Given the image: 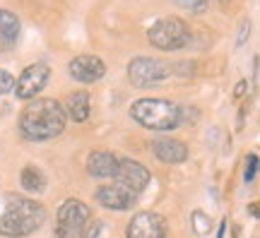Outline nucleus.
I'll list each match as a JSON object with an SVG mask.
<instances>
[{"label": "nucleus", "mask_w": 260, "mask_h": 238, "mask_svg": "<svg viewBox=\"0 0 260 238\" xmlns=\"http://www.w3.org/2000/svg\"><path fill=\"white\" fill-rule=\"evenodd\" d=\"M65 109L56 99H31L19 113V132L29 142L58 138L65 130Z\"/></svg>", "instance_id": "f257e3e1"}, {"label": "nucleus", "mask_w": 260, "mask_h": 238, "mask_svg": "<svg viewBox=\"0 0 260 238\" xmlns=\"http://www.w3.org/2000/svg\"><path fill=\"white\" fill-rule=\"evenodd\" d=\"M5 205L0 212V236L8 238H24L31 236L34 231L41 229V224L46 221V207L41 202L15 195H5Z\"/></svg>", "instance_id": "f03ea898"}, {"label": "nucleus", "mask_w": 260, "mask_h": 238, "mask_svg": "<svg viewBox=\"0 0 260 238\" xmlns=\"http://www.w3.org/2000/svg\"><path fill=\"white\" fill-rule=\"evenodd\" d=\"M130 118L140 123L142 128L164 132V130H176L181 125V106H176L169 99L157 96H145V99L133 101L130 106Z\"/></svg>", "instance_id": "7ed1b4c3"}, {"label": "nucleus", "mask_w": 260, "mask_h": 238, "mask_svg": "<svg viewBox=\"0 0 260 238\" xmlns=\"http://www.w3.org/2000/svg\"><path fill=\"white\" fill-rule=\"evenodd\" d=\"M149 44L159 51H178L190 44V27L181 17H161L147 31Z\"/></svg>", "instance_id": "20e7f679"}, {"label": "nucleus", "mask_w": 260, "mask_h": 238, "mask_svg": "<svg viewBox=\"0 0 260 238\" xmlns=\"http://www.w3.org/2000/svg\"><path fill=\"white\" fill-rule=\"evenodd\" d=\"M174 75V63L161 60V58H149L138 55L128 63V80L138 89H147L152 84H159Z\"/></svg>", "instance_id": "39448f33"}, {"label": "nucleus", "mask_w": 260, "mask_h": 238, "mask_svg": "<svg viewBox=\"0 0 260 238\" xmlns=\"http://www.w3.org/2000/svg\"><path fill=\"white\" fill-rule=\"evenodd\" d=\"M89 221H92V207L87 202L77 200V197H70L58 210L56 236L58 238H82Z\"/></svg>", "instance_id": "423d86ee"}, {"label": "nucleus", "mask_w": 260, "mask_h": 238, "mask_svg": "<svg viewBox=\"0 0 260 238\" xmlns=\"http://www.w3.org/2000/svg\"><path fill=\"white\" fill-rule=\"evenodd\" d=\"M48 77H51V67H48L46 63H31L27 65L24 70H22V75H19L17 80H15V89L12 92L17 94V99L22 101H31L37 99V94L46 87Z\"/></svg>", "instance_id": "0eeeda50"}, {"label": "nucleus", "mask_w": 260, "mask_h": 238, "mask_svg": "<svg viewBox=\"0 0 260 238\" xmlns=\"http://www.w3.org/2000/svg\"><path fill=\"white\" fill-rule=\"evenodd\" d=\"M128 238H167V219L159 212H138L130 219L128 229H125Z\"/></svg>", "instance_id": "6e6552de"}, {"label": "nucleus", "mask_w": 260, "mask_h": 238, "mask_svg": "<svg viewBox=\"0 0 260 238\" xmlns=\"http://www.w3.org/2000/svg\"><path fill=\"white\" fill-rule=\"evenodd\" d=\"M113 183H118L125 190L140 195L149 183V168L145 164H140V161H133V159H118V168H116V176H113Z\"/></svg>", "instance_id": "1a4fd4ad"}, {"label": "nucleus", "mask_w": 260, "mask_h": 238, "mask_svg": "<svg viewBox=\"0 0 260 238\" xmlns=\"http://www.w3.org/2000/svg\"><path fill=\"white\" fill-rule=\"evenodd\" d=\"M68 75L73 77L75 82L94 84L106 75V63L99 55H89V53L75 55L73 60L68 63Z\"/></svg>", "instance_id": "9d476101"}, {"label": "nucleus", "mask_w": 260, "mask_h": 238, "mask_svg": "<svg viewBox=\"0 0 260 238\" xmlns=\"http://www.w3.org/2000/svg\"><path fill=\"white\" fill-rule=\"evenodd\" d=\"M94 197H96V202H99L102 207H106V210H116V212L130 210V207L138 202V195H135V192L125 190V188L118 185V183L102 185Z\"/></svg>", "instance_id": "9b49d317"}, {"label": "nucleus", "mask_w": 260, "mask_h": 238, "mask_svg": "<svg viewBox=\"0 0 260 238\" xmlns=\"http://www.w3.org/2000/svg\"><path fill=\"white\" fill-rule=\"evenodd\" d=\"M118 168V156L106 149H94L87 156V174L92 178H113Z\"/></svg>", "instance_id": "f8f14e48"}, {"label": "nucleus", "mask_w": 260, "mask_h": 238, "mask_svg": "<svg viewBox=\"0 0 260 238\" xmlns=\"http://www.w3.org/2000/svg\"><path fill=\"white\" fill-rule=\"evenodd\" d=\"M152 152H154L157 159L159 161H164V164H183V161L188 159L186 142L174 140V138L154 140V142H152Z\"/></svg>", "instance_id": "ddd939ff"}, {"label": "nucleus", "mask_w": 260, "mask_h": 238, "mask_svg": "<svg viewBox=\"0 0 260 238\" xmlns=\"http://www.w3.org/2000/svg\"><path fill=\"white\" fill-rule=\"evenodd\" d=\"M65 116L68 118H73L75 123H82V120L89 118V94L87 92H75L68 96V101H65Z\"/></svg>", "instance_id": "4468645a"}, {"label": "nucleus", "mask_w": 260, "mask_h": 238, "mask_svg": "<svg viewBox=\"0 0 260 238\" xmlns=\"http://www.w3.org/2000/svg\"><path fill=\"white\" fill-rule=\"evenodd\" d=\"M19 183L27 192H44L46 190V176L34 164H27L19 174Z\"/></svg>", "instance_id": "2eb2a0df"}, {"label": "nucleus", "mask_w": 260, "mask_h": 238, "mask_svg": "<svg viewBox=\"0 0 260 238\" xmlns=\"http://www.w3.org/2000/svg\"><path fill=\"white\" fill-rule=\"evenodd\" d=\"M19 31H22V22L17 19V15L0 8V39L12 44L19 39Z\"/></svg>", "instance_id": "dca6fc26"}, {"label": "nucleus", "mask_w": 260, "mask_h": 238, "mask_svg": "<svg viewBox=\"0 0 260 238\" xmlns=\"http://www.w3.org/2000/svg\"><path fill=\"white\" fill-rule=\"evenodd\" d=\"M190 224H193V231L198 236H205V233H210V217L205 214V212L195 210L190 214Z\"/></svg>", "instance_id": "f3484780"}, {"label": "nucleus", "mask_w": 260, "mask_h": 238, "mask_svg": "<svg viewBox=\"0 0 260 238\" xmlns=\"http://www.w3.org/2000/svg\"><path fill=\"white\" fill-rule=\"evenodd\" d=\"M106 221L102 219H92L87 224V229H84V236L82 238H106Z\"/></svg>", "instance_id": "a211bd4d"}, {"label": "nucleus", "mask_w": 260, "mask_h": 238, "mask_svg": "<svg viewBox=\"0 0 260 238\" xmlns=\"http://www.w3.org/2000/svg\"><path fill=\"white\" fill-rule=\"evenodd\" d=\"M174 3H176L178 8L195 12V15H203V12H207V8H210V0H174Z\"/></svg>", "instance_id": "6ab92c4d"}, {"label": "nucleus", "mask_w": 260, "mask_h": 238, "mask_svg": "<svg viewBox=\"0 0 260 238\" xmlns=\"http://www.w3.org/2000/svg\"><path fill=\"white\" fill-rule=\"evenodd\" d=\"M255 171H258V154H248L246 156V168H243V178H246V183H253Z\"/></svg>", "instance_id": "aec40b11"}, {"label": "nucleus", "mask_w": 260, "mask_h": 238, "mask_svg": "<svg viewBox=\"0 0 260 238\" xmlns=\"http://www.w3.org/2000/svg\"><path fill=\"white\" fill-rule=\"evenodd\" d=\"M12 89H15V77H12L8 70L0 67V96H3V94H10Z\"/></svg>", "instance_id": "412c9836"}, {"label": "nucleus", "mask_w": 260, "mask_h": 238, "mask_svg": "<svg viewBox=\"0 0 260 238\" xmlns=\"http://www.w3.org/2000/svg\"><path fill=\"white\" fill-rule=\"evenodd\" d=\"M251 37V22L248 19H243L241 24H239V37H236V46H243L246 41Z\"/></svg>", "instance_id": "4be33fe9"}, {"label": "nucleus", "mask_w": 260, "mask_h": 238, "mask_svg": "<svg viewBox=\"0 0 260 238\" xmlns=\"http://www.w3.org/2000/svg\"><path fill=\"white\" fill-rule=\"evenodd\" d=\"M246 89H248V82H239L236 84V89H234V96H236V99H241L243 94H246Z\"/></svg>", "instance_id": "5701e85b"}, {"label": "nucleus", "mask_w": 260, "mask_h": 238, "mask_svg": "<svg viewBox=\"0 0 260 238\" xmlns=\"http://www.w3.org/2000/svg\"><path fill=\"white\" fill-rule=\"evenodd\" d=\"M224 229H226V219L219 224V233H217V238H224Z\"/></svg>", "instance_id": "b1692460"}, {"label": "nucleus", "mask_w": 260, "mask_h": 238, "mask_svg": "<svg viewBox=\"0 0 260 238\" xmlns=\"http://www.w3.org/2000/svg\"><path fill=\"white\" fill-rule=\"evenodd\" d=\"M222 3H226V0H222Z\"/></svg>", "instance_id": "393cba45"}]
</instances>
